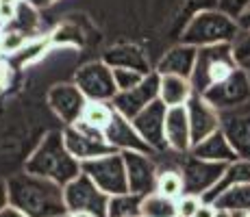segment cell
Listing matches in <instances>:
<instances>
[{
    "instance_id": "6da1fadb",
    "label": "cell",
    "mask_w": 250,
    "mask_h": 217,
    "mask_svg": "<svg viewBox=\"0 0 250 217\" xmlns=\"http://www.w3.org/2000/svg\"><path fill=\"white\" fill-rule=\"evenodd\" d=\"M9 204L20 209L26 217H65L63 187L31 172L13 174L7 180Z\"/></svg>"
},
{
    "instance_id": "7a4b0ae2",
    "label": "cell",
    "mask_w": 250,
    "mask_h": 217,
    "mask_svg": "<svg viewBox=\"0 0 250 217\" xmlns=\"http://www.w3.org/2000/svg\"><path fill=\"white\" fill-rule=\"evenodd\" d=\"M24 172L44 176L61 187L79 176L81 163L65 148L63 130H50L44 135V139L37 143V148L28 154L26 163H24Z\"/></svg>"
},
{
    "instance_id": "3957f363",
    "label": "cell",
    "mask_w": 250,
    "mask_h": 217,
    "mask_svg": "<svg viewBox=\"0 0 250 217\" xmlns=\"http://www.w3.org/2000/svg\"><path fill=\"white\" fill-rule=\"evenodd\" d=\"M239 35V24L235 18L224 13L218 7H205L191 13L187 24L181 31L183 43H189L194 48L213 46V43H233Z\"/></svg>"
},
{
    "instance_id": "277c9868",
    "label": "cell",
    "mask_w": 250,
    "mask_h": 217,
    "mask_svg": "<svg viewBox=\"0 0 250 217\" xmlns=\"http://www.w3.org/2000/svg\"><path fill=\"white\" fill-rule=\"evenodd\" d=\"M237 70V63L233 59V48L230 43H213L203 46L196 52V63L189 80L194 87V94L203 96L209 87L224 80Z\"/></svg>"
},
{
    "instance_id": "5b68a950",
    "label": "cell",
    "mask_w": 250,
    "mask_h": 217,
    "mask_svg": "<svg viewBox=\"0 0 250 217\" xmlns=\"http://www.w3.org/2000/svg\"><path fill=\"white\" fill-rule=\"evenodd\" d=\"M81 172L87 174L91 180L98 185V189L104 191L109 197L128 191L126 165H124L122 152H111L104 154V157L81 163Z\"/></svg>"
},
{
    "instance_id": "8992f818",
    "label": "cell",
    "mask_w": 250,
    "mask_h": 217,
    "mask_svg": "<svg viewBox=\"0 0 250 217\" xmlns=\"http://www.w3.org/2000/svg\"><path fill=\"white\" fill-rule=\"evenodd\" d=\"M63 141L70 154L79 163L91 161V158L104 157V154L115 152L104 139V133L89 124H85L83 119H79L76 124H68L63 126Z\"/></svg>"
},
{
    "instance_id": "52a82bcc",
    "label": "cell",
    "mask_w": 250,
    "mask_h": 217,
    "mask_svg": "<svg viewBox=\"0 0 250 217\" xmlns=\"http://www.w3.org/2000/svg\"><path fill=\"white\" fill-rule=\"evenodd\" d=\"M63 197L68 213L72 211H87L96 217H107L109 196L98 189L87 174L81 172L76 178H72L68 185H63Z\"/></svg>"
},
{
    "instance_id": "ba28073f",
    "label": "cell",
    "mask_w": 250,
    "mask_h": 217,
    "mask_svg": "<svg viewBox=\"0 0 250 217\" xmlns=\"http://www.w3.org/2000/svg\"><path fill=\"white\" fill-rule=\"evenodd\" d=\"M74 85L83 91L85 98L94 102H111L118 94L113 70L103 59L81 65L74 74Z\"/></svg>"
},
{
    "instance_id": "9c48e42d",
    "label": "cell",
    "mask_w": 250,
    "mask_h": 217,
    "mask_svg": "<svg viewBox=\"0 0 250 217\" xmlns=\"http://www.w3.org/2000/svg\"><path fill=\"white\" fill-rule=\"evenodd\" d=\"M203 98L220 113L242 107V104L250 102V74L237 67L224 80L209 87L203 94Z\"/></svg>"
},
{
    "instance_id": "30bf717a",
    "label": "cell",
    "mask_w": 250,
    "mask_h": 217,
    "mask_svg": "<svg viewBox=\"0 0 250 217\" xmlns=\"http://www.w3.org/2000/svg\"><path fill=\"white\" fill-rule=\"evenodd\" d=\"M224 170H227V163L205 161V158H198L187 152L185 161H183V165H181L183 182H185V194L203 197L207 191H211L218 185Z\"/></svg>"
},
{
    "instance_id": "8fae6325",
    "label": "cell",
    "mask_w": 250,
    "mask_h": 217,
    "mask_svg": "<svg viewBox=\"0 0 250 217\" xmlns=\"http://www.w3.org/2000/svg\"><path fill=\"white\" fill-rule=\"evenodd\" d=\"M46 102L52 109V113L63 122V126H68V124H76L83 118V111L89 100L74 83H57L48 89Z\"/></svg>"
},
{
    "instance_id": "7c38bea8",
    "label": "cell",
    "mask_w": 250,
    "mask_h": 217,
    "mask_svg": "<svg viewBox=\"0 0 250 217\" xmlns=\"http://www.w3.org/2000/svg\"><path fill=\"white\" fill-rule=\"evenodd\" d=\"M155 100H159V74L155 70L150 74H146V79L142 80L137 87L126 91H118L115 98L111 100L113 111H118L120 115L133 119L137 113H142L148 104H152Z\"/></svg>"
},
{
    "instance_id": "4fadbf2b",
    "label": "cell",
    "mask_w": 250,
    "mask_h": 217,
    "mask_svg": "<svg viewBox=\"0 0 250 217\" xmlns=\"http://www.w3.org/2000/svg\"><path fill=\"white\" fill-rule=\"evenodd\" d=\"M124 165H126L128 191L137 196H148L155 191L159 167L152 161V154L146 152H122Z\"/></svg>"
},
{
    "instance_id": "5bb4252c",
    "label": "cell",
    "mask_w": 250,
    "mask_h": 217,
    "mask_svg": "<svg viewBox=\"0 0 250 217\" xmlns=\"http://www.w3.org/2000/svg\"><path fill=\"white\" fill-rule=\"evenodd\" d=\"M166 113L167 107L161 100H155L152 104H148L142 113H137L131 119L133 126L137 128V133L142 135V139L148 146L157 152H166L167 143H166Z\"/></svg>"
},
{
    "instance_id": "9a60e30c",
    "label": "cell",
    "mask_w": 250,
    "mask_h": 217,
    "mask_svg": "<svg viewBox=\"0 0 250 217\" xmlns=\"http://www.w3.org/2000/svg\"><path fill=\"white\" fill-rule=\"evenodd\" d=\"M104 139L113 148L115 152H146L155 154L150 146L142 139V135L137 133V128L133 126V122L124 115H120L118 111H113V118L109 122V126L104 128Z\"/></svg>"
},
{
    "instance_id": "2e32d148",
    "label": "cell",
    "mask_w": 250,
    "mask_h": 217,
    "mask_svg": "<svg viewBox=\"0 0 250 217\" xmlns=\"http://www.w3.org/2000/svg\"><path fill=\"white\" fill-rule=\"evenodd\" d=\"M187 118H189V128H191V146L203 141L211 133H215L222 126V115L215 111L200 94H194L185 104Z\"/></svg>"
},
{
    "instance_id": "e0dca14e",
    "label": "cell",
    "mask_w": 250,
    "mask_h": 217,
    "mask_svg": "<svg viewBox=\"0 0 250 217\" xmlns=\"http://www.w3.org/2000/svg\"><path fill=\"white\" fill-rule=\"evenodd\" d=\"M166 143L167 150L187 154L191 150V128L185 107H167L166 113Z\"/></svg>"
},
{
    "instance_id": "ac0fdd59",
    "label": "cell",
    "mask_w": 250,
    "mask_h": 217,
    "mask_svg": "<svg viewBox=\"0 0 250 217\" xmlns=\"http://www.w3.org/2000/svg\"><path fill=\"white\" fill-rule=\"evenodd\" d=\"M196 52L198 48L189 46V43L179 41L176 46H172L170 50H166V55L159 59L155 72L157 74H172V76H183V79H189L191 72H194L196 63Z\"/></svg>"
},
{
    "instance_id": "d6986e66",
    "label": "cell",
    "mask_w": 250,
    "mask_h": 217,
    "mask_svg": "<svg viewBox=\"0 0 250 217\" xmlns=\"http://www.w3.org/2000/svg\"><path fill=\"white\" fill-rule=\"evenodd\" d=\"M103 61L109 67H131V70L144 72V74L152 72L146 50L142 46H137V43H115V46L104 50Z\"/></svg>"
},
{
    "instance_id": "ffe728a7",
    "label": "cell",
    "mask_w": 250,
    "mask_h": 217,
    "mask_svg": "<svg viewBox=\"0 0 250 217\" xmlns=\"http://www.w3.org/2000/svg\"><path fill=\"white\" fill-rule=\"evenodd\" d=\"M189 154H194V157H198V158H205V161L227 163V165L233 161H237V154H235V150L230 148V143H229L227 135L222 133V128L211 133L209 137L203 139V141L194 143Z\"/></svg>"
},
{
    "instance_id": "44dd1931",
    "label": "cell",
    "mask_w": 250,
    "mask_h": 217,
    "mask_svg": "<svg viewBox=\"0 0 250 217\" xmlns=\"http://www.w3.org/2000/svg\"><path fill=\"white\" fill-rule=\"evenodd\" d=\"M220 128L227 135L237 158L250 161V115L248 113L227 115V118H222V126Z\"/></svg>"
},
{
    "instance_id": "7402d4cb",
    "label": "cell",
    "mask_w": 250,
    "mask_h": 217,
    "mask_svg": "<svg viewBox=\"0 0 250 217\" xmlns=\"http://www.w3.org/2000/svg\"><path fill=\"white\" fill-rule=\"evenodd\" d=\"M191 96H194V87L189 79L159 74V100L166 107H185Z\"/></svg>"
},
{
    "instance_id": "603a6c76",
    "label": "cell",
    "mask_w": 250,
    "mask_h": 217,
    "mask_svg": "<svg viewBox=\"0 0 250 217\" xmlns=\"http://www.w3.org/2000/svg\"><path fill=\"white\" fill-rule=\"evenodd\" d=\"M244 182H250V161H244V158H237V161L229 163L227 170H224L222 178L218 180V185L213 187L211 191H207L203 196L205 202H211L213 204L220 196L224 194L230 187H237V185H244Z\"/></svg>"
},
{
    "instance_id": "cb8c5ba5",
    "label": "cell",
    "mask_w": 250,
    "mask_h": 217,
    "mask_svg": "<svg viewBox=\"0 0 250 217\" xmlns=\"http://www.w3.org/2000/svg\"><path fill=\"white\" fill-rule=\"evenodd\" d=\"M218 209H227L230 213H250V182L230 187L213 202Z\"/></svg>"
},
{
    "instance_id": "d4e9b609",
    "label": "cell",
    "mask_w": 250,
    "mask_h": 217,
    "mask_svg": "<svg viewBox=\"0 0 250 217\" xmlns=\"http://www.w3.org/2000/svg\"><path fill=\"white\" fill-rule=\"evenodd\" d=\"M139 215L142 217H179L176 200L152 191V194L142 197V209H139Z\"/></svg>"
},
{
    "instance_id": "484cf974",
    "label": "cell",
    "mask_w": 250,
    "mask_h": 217,
    "mask_svg": "<svg viewBox=\"0 0 250 217\" xmlns=\"http://www.w3.org/2000/svg\"><path fill=\"white\" fill-rule=\"evenodd\" d=\"M142 197L137 194H118L109 197V209H107V217H142L139 209H142Z\"/></svg>"
},
{
    "instance_id": "4316f807",
    "label": "cell",
    "mask_w": 250,
    "mask_h": 217,
    "mask_svg": "<svg viewBox=\"0 0 250 217\" xmlns=\"http://www.w3.org/2000/svg\"><path fill=\"white\" fill-rule=\"evenodd\" d=\"M37 26H40V13H37V9L31 7L26 0H22V2H18V7H16V16H13V20L9 22L4 28H16V31L24 33V35L33 37L35 31H37Z\"/></svg>"
},
{
    "instance_id": "83f0119b",
    "label": "cell",
    "mask_w": 250,
    "mask_h": 217,
    "mask_svg": "<svg viewBox=\"0 0 250 217\" xmlns=\"http://www.w3.org/2000/svg\"><path fill=\"white\" fill-rule=\"evenodd\" d=\"M155 191H157V194H161V196L172 197V200H179V197L185 194V182H183L181 170H174V167H166V170H159Z\"/></svg>"
},
{
    "instance_id": "f1b7e54d",
    "label": "cell",
    "mask_w": 250,
    "mask_h": 217,
    "mask_svg": "<svg viewBox=\"0 0 250 217\" xmlns=\"http://www.w3.org/2000/svg\"><path fill=\"white\" fill-rule=\"evenodd\" d=\"M111 118H113L111 102H94V100H89L81 119H83L85 124H89V126H94V128H98V130L104 133V128L109 126Z\"/></svg>"
},
{
    "instance_id": "f546056e",
    "label": "cell",
    "mask_w": 250,
    "mask_h": 217,
    "mask_svg": "<svg viewBox=\"0 0 250 217\" xmlns=\"http://www.w3.org/2000/svg\"><path fill=\"white\" fill-rule=\"evenodd\" d=\"M230 48H233V59L237 67L250 74V31H239Z\"/></svg>"
},
{
    "instance_id": "4dcf8cb0",
    "label": "cell",
    "mask_w": 250,
    "mask_h": 217,
    "mask_svg": "<svg viewBox=\"0 0 250 217\" xmlns=\"http://www.w3.org/2000/svg\"><path fill=\"white\" fill-rule=\"evenodd\" d=\"M2 46H4V55H20L24 48L31 43V37L24 33L16 31V28H2Z\"/></svg>"
},
{
    "instance_id": "1f68e13d",
    "label": "cell",
    "mask_w": 250,
    "mask_h": 217,
    "mask_svg": "<svg viewBox=\"0 0 250 217\" xmlns=\"http://www.w3.org/2000/svg\"><path fill=\"white\" fill-rule=\"evenodd\" d=\"M113 70V80H115V87L118 91H126V89H133L146 79L144 72H137V70H131V67H111Z\"/></svg>"
},
{
    "instance_id": "d6a6232c",
    "label": "cell",
    "mask_w": 250,
    "mask_h": 217,
    "mask_svg": "<svg viewBox=\"0 0 250 217\" xmlns=\"http://www.w3.org/2000/svg\"><path fill=\"white\" fill-rule=\"evenodd\" d=\"M200 204H203V197L191 196V194H183L179 200H176V211H179V217H194Z\"/></svg>"
},
{
    "instance_id": "836d02e7",
    "label": "cell",
    "mask_w": 250,
    "mask_h": 217,
    "mask_svg": "<svg viewBox=\"0 0 250 217\" xmlns=\"http://www.w3.org/2000/svg\"><path fill=\"white\" fill-rule=\"evenodd\" d=\"M215 2H218V9H222L224 13H229L235 20H237V16L244 9L250 7V0H215Z\"/></svg>"
},
{
    "instance_id": "e575fe53",
    "label": "cell",
    "mask_w": 250,
    "mask_h": 217,
    "mask_svg": "<svg viewBox=\"0 0 250 217\" xmlns=\"http://www.w3.org/2000/svg\"><path fill=\"white\" fill-rule=\"evenodd\" d=\"M9 79H11V74H9V65H7V61L0 57V91L9 85Z\"/></svg>"
},
{
    "instance_id": "d590c367",
    "label": "cell",
    "mask_w": 250,
    "mask_h": 217,
    "mask_svg": "<svg viewBox=\"0 0 250 217\" xmlns=\"http://www.w3.org/2000/svg\"><path fill=\"white\" fill-rule=\"evenodd\" d=\"M215 215V204H211V202H205L198 206V211H196L194 217H213Z\"/></svg>"
},
{
    "instance_id": "8d00e7d4",
    "label": "cell",
    "mask_w": 250,
    "mask_h": 217,
    "mask_svg": "<svg viewBox=\"0 0 250 217\" xmlns=\"http://www.w3.org/2000/svg\"><path fill=\"white\" fill-rule=\"evenodd\" d=\"M237 24H239V31H250V7L244 9L237 16Z\"/></svg>"
},
{
    "instance_id": "74e56055",
    "label": "cell",
    "mask_w": 250,
    "mask_h": 217,
    "mask_svg": "<svg viewBox=\"0 0 250 217\" xmlns=\"http://www.w3.org/2000/svg\"><path fill=\"white\" fill-rule=\"evenodd\" d=\"M4 206H9V185H7V180L0 178V211Z\"/></svg>"
},
{
    "instance_id": "f35d334b",
    "label": "cell",
    "mask_w": 250,
    "mask_h": 217,
    "mask_svg": "<svg viewBox=\"0 0 250 217\" xmlns=\"http://www.w3.org/2000/svg\"><path fill=\"white\" fill-rule=\"evenodd\" d=\"M0 217H26V215H24L20 209H16V206L9 204V206H4V209L0 211Z\"/></svg>"
},
{
    "instance_id": "ab89813d",
    "label": "cell",
    "mask_w": 250,
    "mask_h": 217,
    "mask_svg": "<svg viewBox=\"0 0 250 217\" xmlns=\"http://www.w3.org/2000/svg\"><path fill=\"white\" fill-rule=\"evenodd\" d=\"M31 7H35L37 11H42V9H48V7H52V4L57 2V0H26Z\"/></svg>"
},
{
    "instance_id": "60d3db41",
    "label": "cell",
    "mask_w": 250,
    "mask_h": 217,
    "mask_svg": "<svg viewBox=\"0 0 250 217\" xmlns=\"http://www.w3.org/2000/svg\"><path fill=\"white\" fill-rule=\"evenodd\" d=\"M68 217H96V215L87 213V211H72V213H68Z\"/></svg>"
},
{
    "instance_id": "b9f144b4",
    "label": "cell",
    "mask_w": 250,
    "mask_h": 217,
    "mask_svg": "<svg viewBox=\"0 0 250 217\" xmlns=\"http://www.w3.org/2000/svg\"><path fill=\"white\" fill-rule=\"evenodd\" d=\"M213 217H233V213L227 211V209H218V206H215V215Z\"/></svg>"
},
{
    "instance_id": "7bdbcfd3",
    "label": "cell",
    "mask_w": 250,
    "mask_h": 217,
    "mask_svg": "<svg viewBox=\"0 0 250 217\" xmlns=\"http://www.w3.org/2000/svg\"><path fill=\"white\" fill-rule=\"evenodd\" d=\"M4 55V46H2V33H0V57Z\"/></svg>"
},
{
    "instance_id": "ee69618b",
    "label": "cell",
    "mask_w": 250,
    "mask_h": 217,
    "mask_svg": "<svg viewBox=\"0 0 250 217\" xmlns=\"http://www.w3.org/2000/svg\"><path fill=\"white\" fill-rule=\"evenodd\" d=\"M0 2H9V4H18V2H22V0H0Z\"/></svg>"
},
{
    "instance_id": "f6af8a7d",
    "label": "cell",
    "mask_w": 250,
    "mask_h": 217,
    "mask_svg": "<svg viewBox=\"0 0 250 217\" xmlns=\"http://www.w3.org/2000/svg\"><path fill=\"white\" fill-rule=\"evenodd\" d=\"M233 217H250V213H233Z\"/></svg>"
},
{
    "instance_id": "bcb514c9",
    "label": "cell",
    "mask_w": 250,
    "mask_h": 217,
    "mask_svg": "<svg viewBox=\"0 0 250 217\" xmlns=\"http://www.w3.org/2000/svg\"><path fill=\"white\" fill-rule=\"evenodd\" d=\"M0 31H2V22H0Z\"/></svg>"
},
{
    "instance_id": "7dc6e473",
    "label": "cell",
    "mask_w": 250,
    "mask_h": 217,
    "mask_svg": "<svg viewBox=\"0 0 250 217\" xmlns=\"http://www.w3.org/2000/svg\"><path fill=\"white\" fill-rule=\"evenodd\" d=\"M65 217H68V215H65Z\"/></svg>"
}]
</instances>
